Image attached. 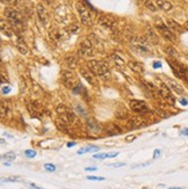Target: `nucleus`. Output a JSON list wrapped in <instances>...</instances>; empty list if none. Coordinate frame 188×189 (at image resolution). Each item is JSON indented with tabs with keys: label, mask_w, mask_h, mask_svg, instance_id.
Masks as SVG:
<instances>
[{
	"label": "nucleus",
	"mask_w": 188,
	"mask_h": 189,
	"mask_svg": "<svg viewBox=\"0 0 188 189\" xmlns=\"http://www.w3.org/2000/svg\"><path fill=\"white\" fill-rule=\"evenodd\" d=\"M86 179L89 181H105L106 180L105 178H102V176H87Z\"/></svg>",
	"instance_id": "39"
},
{
	"label": "nucleus",
	"mask_w": 188,
	"mask_h": 189,
	"mask_svg": "<svg viewBox=\"0 0 188 189\" xmlns=\"http://www.w3.org/2000/svg\"><path fill=\"white\" fill-rule=\"evenodd\" d=\"M185 27H186V29L188 30V21H186V23H185Z\"/></svg>",
	"instance_id": "57"
},
{
	"label": "nucleus",
	"mask_w": 188,
	"mask_h": 189,
	"mask_svg": "<svg viewBox=\"0 0 188 189\" xmlns=\"http://www.w3.org/2000/svg\"><path fill=\"white\" fill-rule=\"evenodd\" d=\"M186 81L188 83V70H187V75H186Z\"/></svg>",
	"instance_id": "58"
},
{
	"label": "nucleus",
	"mask_w": 188,
	"mask_h": 189,
	"mask_svg": "<svg viewBox=\"0 0 188 189\" xmlns=\"http://www.w3.org/2000/svg\"><path fill=\"white\" fill-rule=\"evenodd\" d=\"M145 40H146V42L150 44L159 43V37H158V35L154 33V30H152V29H148V30H146V33H145Z\"/></svg>",
	"instance_id": "16"
},
{
	"label": "nucleus",
	"mask_w": 188,
	"mask_h": 189,
	"mask_svg": "<svg viewBox=\"0 0 188 189\" xmlns=\"http://www.w3.org/2000/svg\"><path fill=\"white\" fill-rule=\"evenodd\" d=\"M25 154H26L28 158H34L36 155V152L35 151H33V150H27L26 152H25Z\"/></svg>",
	"instance_id": "40"
},
{
	"label": "nucleus",
	"mask_w": 188,
	"mask_h": 189,
	"mask_svg": "<svg viewBox=\"0 0 188 189\" xmlns=\"http://www.w3.org/2000/svg\"><path fill=\"white\" fill-rule=\"evenodd\" d=\"M77 8H78V13L79 16H80V20H81V23L86 27L92 26V14H91L89 7L86 6L84 2H78Z\"/></svg>",
	"instance_id": "2"
},
{
	"label": "nucleus",
	"mask_w": 188,
	"mask_h": 189,
	"mask_svg": "<svg viewBox=\"0 0 188 189\" xmlns=\"http://www.w3.org/2000/svg\"><path fill=\"white\" fill-rule=\"evenodd\" d=\"M157 29L160 31V34L165 40L170 41V42H177V36L168 27H166L165 25H158Z\"/></svg>",
	"instance_id": "11"
},
{
	"label": "nucleus",
	"mask_w": 188,
	"mask_h": 189,
	"mask_svg": "<svg viewBox=\"0 0 188 189\" xmlns=\"http://www.w3.org/2000/svg\"><path fill=\"white\" fill-rule=\"evenodd\" d=\"M168 189H185V188H182V187H170Z\"/></svg>",
	"instance_id": "56"
},
{
	"label": "nucleus",
	"mask_w": 188,
	"mask_h": 189,
	"mask_svg": "<svg viewBox=\"0 0 188 189\" xmlns=\"http://www.w3.org/2000/svg\"><path fill=\"white\" fill-rule=\"evenodd\" d=\"M76 109H77V111H78V113H81V115H83V116H85V117L87 116V115H86L87 113L83 109V107H81V106H76Z\"/></svg>",
	"instance_id": "44"
},
{
	"label": "nucleus",
	"mask_w": 188,
	"mask_h": 189,
	"mask_svg": "<svg viewBox=\"0 0 188 189\" xmlns=\"http://www.w3.org/2000/svg\"><path fill=\"white\" fill-rule=\"evenodd\" d=\"M167 26H168V28H170L172 31H177V33H182L184 31V27L181 26V25H179L177 21H174V20H167Z\"/></svg>",
	"instance_id": "23"
},
{
	"label": "nucleus",
	"mask_w": 188,
	"mask_h": 189,
	"mask_svg": "<svg viewBox=\"0 0 188 189\" xmlns=\"http://www.w3.org/2000/svg\"><path fill=\"white\" fill-rule=\"evenodd\" d=\"M5 16L8 19V21H23V16L22 14L19 12L18 9L13 8V7H7L4 11Z\"/></svg>",
	"instance_id": "10"
},
{
	"label": "nucleus",
	"mask_w": 188,
	"mask_h": 189,
	"mask_svg": "<svg viewBox=\"0 0 188 189\" xmlns=\"http://www.w3.org/2000/svg\"><path fill=\"white\" fill-rule=\"evenodd\" d=\"M20 180V178L18 176H11V178H5L2 179V182H19Z\"/></svg>",
	"instance_id": "37"
},
{
	"label": "nucleus",
	"mask_w": 188,
	"mask_h": 189,
	"mask_svg": "<svg viewBox=\"0 0 188 189\" xmlns=\"http://www.w3.org/2000/svg\"><path fill=\"white\" fill-rule=\"evenodd\" d=\"M73 92L75 93H80V92H85V89H84V86L81 84H79L77 87L73 88Z\"/></svg>",
	"instance_id": "43"
},
{
	"label": "nucleus",
	"mask_w": 188,
	"mask_h": 189,
	"mask_svg": "<svg viewBox=\"0 0 188 189\" xmlns=\"http://www.w3.org/2000/svg\"><path fill=\"white\" fill-rule=\"evenodd\" d=\"M87 127H88V129H89L91 131L95 132V133L100 132V130H101L100 124L98 123L94 119H87Z\"/></svg>",
	"instance_id": "24"
},
{
	"label": "nucleus",
	"mask_w": 188,
	"mask_h": 189,
	"mask_svg": "<svg viewBox=\"0 0 188 189\" xmlns=\"http://www.w3.org/2000/svg\"><path fill=\"white\" fill-rule=\"evenodd\" d=\"M80 74H81V77H84V79L86 80L89 85H92V86H98V80H96V77L93 72H91L89 70L80 69Z\"/></svg>",
	"instance_id": "13"
},
{
	"label": "nucleus",
	"mask_w": 188,
	"mask_h": 189,
	"mask_svg": "<svg viewBox=\"0 0 188 189\" xmlns=\"http://www.w3.org/2000/svg\"><path fill=\"white\" fill-rule=\"evenodd\" d=\"M136 138H137L136 135H128V136L126 137V142H127V143H131V142L135 141Z\"/></svg>",
	"instance_id": "45"
},
{
	"label": "nucleus",
	"mask_w": 188,
	"mask_h": 189,
	"mask_svg": "<svg viewBox=\"0 0 188 189\" xmlns=\"http://www.w3.org/2000/svg\"><path fill=\"white\" fill-rule=\"evenodd\" d=\"M61 75H62V81H63V84L65 85L66 87L73 89V88L77 87V86L80 84L78 77L76 75V73L73 71L64 70V71H62Z\"/></svg>",
	"instance_id": "3"
},
{
	"label": "nucleus",
	"mask_w": 188,
	"mask_h": 189,
	"mask_svg": "<svg viewBox=\"0 0 188 189\" xmlns=\"http://www.w3.org/2000/svg\"><path fill=\"white\" fill-rule=\"evenodd\" d=\"M11 28L13 29L14 33H22L25 30V25H23V21H8Z\"/></svg>",
	"instance_id": "21"
},
{
	"label": "nucleus",
	"mask_w": 188,
	"mask_h": 189,
	"mask_svg": "<svg viewBox=\"0 0 188 189\" xmlns=\"http://www.w3.org/2000/svg\"><path fill=\"white\" fill-rule=\"evenodd\" d=\"M44 1H45V2H48V4H50V1H51V0H44Z\"/></svg>",
	"instance_id": "59"
},
{
	"label": "nucleus",
	"mask_w": 188,
	"mask_h": 189,
	"mask_svg": "<svg viewBox=\"0 0 188 189\" xmlns=\"http://www.w3.org/2000/svg\"><path fill=\"white\" fill-rule=\"evenodd\" d=\"M16 49H18L22 55H27L28 51H29V50H28V47H27V44L22 41V38H18V41H16Z\"/></svg>",
	"instance_id": "26"
},
{
	"label": "nucleus",
	"mask_w": 188,
	"mask_h": 189,
	"mask_svg": "<svg viewBox=\"0 0 188 189\" xmlns=\"http://www.w3.org/2000/svg\"><path fill=\"white\" fill-rule=\"evenodd\" d=\"M2 1H6V2H8L11 5H16L19 2V0H2Z\"/></svg>",
	"instance_id": "51"
},
{
	"label": "nucleus",
	"mask_w": 188,
	"mask_h": 189,
	"mask_svg": "<svg viewBox=\"0 0 188 189\" xmlns=\"http://www.w3.org/2000/svg\"><path fill=\"white\" fill-rule=\"evenodd\" d=\"M59 116H61V121H63L66 125L72 124L76 121V115L73 114L72 111H70V110H69V111H66V113H64V114L59 115Z\"/></svg>",
	"instance_id": "18"
},
{
	"label": "nucleus",
	"mask_w": 188,
	"mask_h": 189,
	"mask_svg": "<svg viewBox=\"0 0 188 189\" xmlns=\"http://www.w3.org/2000/svg\"><path fill=\"white\" fill-rule=\"evenodd\" d=\"M2 159H6V160H9V161H13V160L16 159V154L14 153V152H12V151H9V152H7L6 154L2 155Z\"/></svg>",
	"instance_id": "33"
},
{
	"label": "nucleus",
	"mask_w": 188,
	"mask_h": 189,
	"mask_svg": "<svg viewBox=\"0 0 188 189\" xmlns=\"http://www.w3.org/2000/svg\"><path fill=\"white\" fill-rule=\"evenodd\" d=\"M143 2H144L145 7L149 8L150 11H152V12H156V11H157V7H156V5L153 4L152 1H150V0H143Z\"/></svg>",
	"instance_id": "32"
},
{
	"label": "nucleus",
	"mask_w": 188,
	"mask_h": 189,
	"mask_svg": "<svg viewBox=\"0 0 188 189\" xmlns=\"http://www.w3.org/2000/svg\"><path fill=\"white\" fill-rule=\"evenodd\" d=\"M157 6L165 12H168L173 8V5L171 4L168 0H157Z\"/></svg>",
	"instance_id": "25"
},
{
	"label": "nucleus",
	"mask_w": 188,
	"mask_h": 189,
	"mask_svg": "<svg viewBox=\"0 0 188 189\" xmlns=\"http://www.w3.org/2000/svg\"><path fill=\"white\" fill-rule=\"evenodd\" d=\"M128 66H129L134 72L138 73V74H143V73H144V66H143V64H140V63L129 62L128 63Z\"/></svg>",
	"instance_id": "20"
},
{
	"label": "nucleus",
	"mask_w": 188,
	"mask_h": 189,
	"mask_svg": "<svg viewBox=\"0 0 188 189\" xmlns=\"http://www.w3.org/2000/svg\"><path fill=\"white\" fill-rule=\"evenodd\" d=\"M99 150V146H95V145H87V146H84L81 149L79 150L77 153L78 154H84V153H87V152H92V151H98Z\"/></svg>",
	"instance_id": "27"
},
{
	"label": "nucleus",
	"mask_w": 188,
	"mask_h": 189,
	"mask_svg": "<svg viewBox=\"0 0 188 189\" xmlns=\"http://www.w3.org/2000/svg\"><path fill=\"white\" fill-rule=\"evenodd\" d=\"M129 106H130V109L136 114H145V113H148V106L142 100H131L129 102Z\"/></svg>",
	"instance_id": "8"
},
{
	"label": "nucleus",
	"mask_w": 188,
	"mask_h": 189,
	"mask_svg": "<svg viewBox=\"0 0 188 189\" xmlns=\"http://www.w3.org/2000/svg\"><path fill=\"white\" fill-rule=\"evenodd\" d=\"M69 108L66 107L65 105H63V103H59V105H57L56 106V111H57V114H64V113H66V111H69Z\"/></svg>",
	"instance_id": "30"
},
{
	"label": "nucleus",
	"mask_w": 188,
	"mask_h": 189,
	"mask_svg": "<svg viewBox=\"0 0 188 189\" xmlns=\"http://www.w3.org/2000/svg\"><path fill=\"white\" fill-rule=\"evenodd\" d=\"M146 40L140 38V37H136L131 40V48L140 53H150V49L146 45Z\"/></svg>",
	"instance_id": "7"
},
{
	"label": "nucleus",
	"mask_w": 188,
	"mask_h": 189,
	"mask_svg": "<svg viewBox=\"0 0 188 189\" xmlns=\"http://www.w3.org/2000/svg\"><path fill=\"white\" fill-rule=\"evenodd\" d=\"M143 124H144V119H142L140 116H134V117H131V119H129V125H130V128H132V129L142 127Z\"/></svg>",
	"instance_id": "22"
},
{
	"label": "nucleus",
	"mask_w": 188,
	"mask_h": 189,
	"mask_svg": "<svg viewBox=\"0 0 188 189\" xmlns=\"http://www.w3.org/2000/svg\"><path fill=\"white\" fill-rule=\"evenodd\" d=\"M79 30H80V29H79V27L77 26V25H72V26H70L67 28V31L71 33V34H78Z\"/></svg>",
	"instance_id": "36"
},
{
	"label": "nucleus",
	"mask_w": 188,
	"mask_h": 189,
	"mask_svg": "<svg viewBox=\"0 0 188 189\" xmlns=\"http://www.w3.org/2000/svg\"><path fill=\"white\" fill-rule=\"evenodd\" d=\"M166 52L168 53L172 58H175V57H178V56H179V55H178V52H177V50H175L174 48H171V47L166 48Z\"/></svg>",
	"instance_id": "35"
},
{
	"label": "nucleus",
	"mask_w": 188,
	"mask_h": 189,
	"mask_svg": "<svg viewBox=\"0 0 188 189\" xmlns=\"http://www.w3.org/2000/svg\"><path fill=\"white\" fill-rule=\"evenodd\" d=\"M166 83H167V86L170 87V89H172L173 92H175L177 94H184V88H182V86H180L178 83H175L174 80L170 79V78H166Z\"/></svg>",
	"instance_id": "17"
},
{
	"label": "nucleus",
	"mask_w": 188,
	"mask_h": 189,
	"mask_svg": "<svg viewBox=\"0 0 188 189\" xmlns=\"http://www.w3.org/2000/svg\"><path fill=\"white\" fill-rule=\"evenodd\" d=\"M181 135L182 136H188V128H185V129L181 130Z\"/></svg>",
	"instance_id": "52"
},
{
	"label": "nucleus",
	"mask_w": 188,
	"mask_h": 189,
	"mask_svg": "<svg viewBox=\"0 0 188 189\" xmlns=\"http://www.w3.org/2000/svg\"><path fill=\"white\" fill-rule=\"evenodd\" d=\"M160 154H162V151H160V150H154V152H153V159H158L160 157Z\"/></svg>",
	"instance_id": "47"
},
{
	"label": "nucleus",
	"mask_w": 188,
	"mask_h": 189,
	"mask_svg": "<svg viewBox=\"0 0 188 189\" xmlns=\"http://www.w3.org/2000/svg\"><path fill=\"white\" fill-rule=\"evenodd\" d=\"M76 143H67V147H72V146H75Z\"/></svg>",
	"instance_id": "55"
},
{
	"label": "nucleus",
	"mask_w": 188,
	"mask_h": 189,
	"mask_svg": "<svg viewBox=\"0 0 188 189\" xmlns=\"http://www.w3.org/2000/svg\"><path fill=\"white\" fill-rule=\"evenodd\" d=\"M160 66H162V63H160V62H154V63H153V67H154V69H159Z\"/></svg>",
	"instance_id": "53"
},
{
	"label": "nucleus",
	"mask_w": 188,
	"mask_h": 189,
	"mask_svg": "<svg viewBox=\"0 0 188 189\" xmlns=\"http://www.w3.org/2000/svg\"><path fill=\"white\" fill-rule=\"evenodd\" d=\"M50 37L53 38L55 42H61V41L65 40L66 36L64 35V30H58V29H53L50 31Z\"/></svg>",
	"instance_id": "19"
},
{
	"label": "nucleus",
	"mask_w": 188,
	"mask_h": 189,
	"mask_svg": "<svg viewBox=\"0 0 188 189\" xmlns=\"http://www.w3.org/2000/svg\"><path fill=\"white\" fill-rule=\"evenodd\" d=\"M148 165H150V163L140 164V165H132V168H137V167H144V166H148Z\"/></svg>",
	"instance_id": "49"
},
{
	"label": "nucleus",
	"mask_w": 188,
	"mask_h": 189,
	"mask_svg": "<svg viewBox=\"0 0 188 189\" xmlns=\"http://www.w3.org/2000/svg\"><path fill=\"white\" fill-rule=\"evenodd\" d=\"M78 53L80 57H92L94 55L93 50V44L89 40H84L79 45Z\"/></svg>",
	"instance_id": "6"
},
{
	"label": "nucleus",
	"mask_w": 188,
	"mask_h": 189,
	"mask_svg": "<svg viewBox=\"0 0 188 189\" xmlns=\"http://www.w3.org/2000/svg\"><path fill=\"white\" fill-rule=\"evenodd\" d=\"M44 169L48 172H55L56 171V166L53 165V164H45L44 165Z\"/></svg>",
	"instance_id": "38"
},
{
	"label": "nucleus",
	"mask_w": 188,
	"mask_h": 189,
	"mask_svg": "<svg viewBox=\"0 0 188 189\" xmlns=\"http://www.w3.org/2000/svg\"><path fill=\"white\" fill-rule=\"evenodd\" d=\"M168 64H170L172 71L174 72L175 77H178L180 79L186 80V75H187V67L182 64H180L179 62L177 61H172V59H168Z\"/></svg>",
	"instance_id": "4"
},
{
	"label": "nucleus",
	"mask_w": 188,
	"mask_h": 189,
	"mask_svg": "<svg viewBox=\"0 0 188 189\" xmlns=\"http://www.w3.org/2000/svg\"><path fill=\"white\" fill-rule=\"evenodd\" d=\"M98 23L107 29H113L114 25H115V19L108 14H99L98 15Z\"/></svg>",
	"instance_id": "9"
},
{
	"label": "nucleus",
	"mask_w": 188,
	"mask_h": 189,
	"mask_svg": "<svg viewBox=\"0 0 188 189\" xmlns=\"http://www.w3.org/2000/svg\"><path fill=\"white\" fill-rule=\"evenodd\" d=\"M88 70L93 72L98 77H105V75L109 74V69H108V64L102 61H95L92 59L87 63Z\"/></svg>",
	"instance_id": "1"
},
{
	"label": "nucleus",
	"mask_w": 188,
	"mask_h": 189,
	"mask_svg": "<svg viewBox=\"0 0 188 189\" xmlns=\"http://www.w3.org/2000/svg\"><path fill=\"white\" fill-rule=\"evenodd\" d=\"M117 152H109V153H98V154H94V158L95 159H99V160H102L105 158H114L117 155Z\"/></svg>",
	"instance_id": "28"
},
{
	"label": "nucleus",
	"mask_w": 188,
	"mask_h": 189,
	"mask_svg": "<svg viewBox=\"0 0 188 189\" xmlns=\"http://www.w3.org/2000/svg\"><path fill=\"white\" fill-rule=\"evenodd\" d=\"M9 92H11V87H9V86H2V88H1L2 95H6V94H8Z\"/></svg>",
	"instance_id": "46"
},
{
	"label": "nucleus",
	"mask_w": 188,
	"mask_h": 189,
	"mask_svg": "<svg viewBox=\"0 0 188 189\" xmlns=\"http://www.w3.org/2000/svg\"><path fill=\"white\" fill-rule=\"evenodd\" d=\"M158 89H159V95H160L165 101L168 102V103L172 105V106L174 105L175 99H174V97L172 95L170 87H168L166 84H164V83H159V85H158Z\"/></svg>",
	"instance_id": "5"
},
{
	"label": "nucleus",
	"mask_w": 188,
	"mask_h": 189,
	"mask_svg": "<svg viewBox=\"0 0 188 189\" xmlns=\"http://www.w3.org/2000/svg\"><path fill=\"white\" fill-rule=\"evenodd\" d=\"M110 58H112V59H113L114 62L116 63L118 66L126 65V62H124V61H123V59L120 57V56H117V55H112V56H110Z\"/></svg>",
	"instance_id": "31"
},
{
	"label": "nucleus",
	"mask_w": 188,
	"mask_h": 189,
	"mask_svg": "<svg viewBox=\"0 0 188 189\" xmlns=\"http://www.w3.org/2000/svg\"><path fill=\"white\" fill-rule=\"evenodd\" d=\"M28 109L30 111V114L36 117H42V115L44 113V107L43 105H41L39 102L34 101L31 102L30 105H28Z\"/></svg>",
	"instance_id": "12"
},
{
	"label": "nucleus",
	"mask_w": 188,
	"mask_h": 189,
	"mask_svg": "<svg viewBox=\"0 0 188 189\" xmlns=\"http://www.w3.org/2000/svg\"><path fill=\"white\" fill-rule=\"evenodd\" d=\"M105 131H106V133L109 135V136H116V135H121V133H122L121 128L117 127L116 124H114V123H110V124H108V125H106Z\"/></svg>",
	"instance_id": "15"
},
{
	"label": "nucleus",
	"mask_w": 188,
	"mask_h": 189,
	"mask_svg": "<svg viewBox=\"0 0 188 189\" xmlns=\"http://www.w3.org/2000/svg\"><path fill=\"white\" fill-rule=\"evenodd\" d=\"M28 187L30 189H44L43 187H39V186H37V185H35V183H31V182H27L26 183Z\"/></svg>",
	"instance_id": "42"
},
{
	"label": "nucleus",
	"mask_w": 188,
	"mask_h": 189,
	"mask_svg": "<svg viewBox=\"0 0 188 189\" xmlns=\"http://www.w3.org/2000/svg\"><path fill=\"white\" fill-rule=\"evenodd\" d=\"M124 165H126L124 163H116V164H110L108 166H109V167H122Z\"/></svg>",
	"instance_id": "48"
},
{
	"label": "nucleus",
	"mask_w": 188,
	"mask_h": 189,
	"mask_svg": "<svg viewBox=\"0 0 188 189\" xmlns=\"http://www.w3.org/2000/svg\"><path fill=\"white\" fill-rule=\"evenodd\" d=\"M179 101H180V103H181V105H182V106H187V105H188L187 99H185V97H181V99H180Z\"/></svg>",
	"instance_id": "50"
},
{
	"label": "nucleus",
	"mask_w": 188,
	"mask_h": 189,
	"mask_svg": "<svg viewBox=\"0 0 188 189\" xmlns=\"http://www.w3.org/2000/svg\"><path fill=\"white\" fill-rule=\"evenodd\" d=\"M65 64L70 69H75L76 66H77V58L75 56H69V57L65 58Z\"/></svg>",
	"instance_id": "29"
},
{
	"label": "nucleus",
	"mask_w": 188,
	"mask_h": 189,
	"mask_svg": "<svg viewBox=\"0 0 188 189\" xmlns=\"http://www.w3.org/2000/svg\"><path fill=\"white\" fill-rule=\"evenodd\" d=\"M7 111H8L7 106L5 105V102H1V116H5V115L7 114Z\"/></svg>",
	"instance_id": "41"
},
{
	"label": "nucleus",
	"mask_w": 188,
	"mask_h": 189,
	"mask_svg": "<svg viewBox=\"0 0 188 189\" xmlns=\"http://www.w3.org/2000/svg\"><path fill=\"white\" fill-rule=\"evenodd\" d=\"M1 30H2L4 34H6V35L8 36V37L12 36V31H9V28L5 25V21H1Z\"/></svg>",
	"instance_id": "34"
},
{
	"label": "nucleus",
	"mask_w": 188,
	"mask_h": 189,
	"mask_svg": "<svg viewBox=\"0 0 188 189\" xmlns=\"http://www.w3.org/2000/svg\"><path fill=\"white\" fill-rule=\"evenodd\" d=\"M36 11H37V15H39V20L42 21V23L47 25L49 22V14H48V12H47V9L44 8L43 5H41V4L37 5Z\"/></svg>",
	"instance_id": "14"
},
{
	"label": "nucleus",
	"mask_w": 188,
	"mask_h": 189,
	"mask_svg": "<svg viewBox=\"0 0 188 189\" xmlns=\"http://www.w3.org/2000/svg\"><path fill=\"white\" fill-rule=\"evenodd\" d=\"M98 168L96 167H86L85 168V171H87V172H94V171H96Z\"/></svg>",
	"instance_id": "54"
}]
</instances>
